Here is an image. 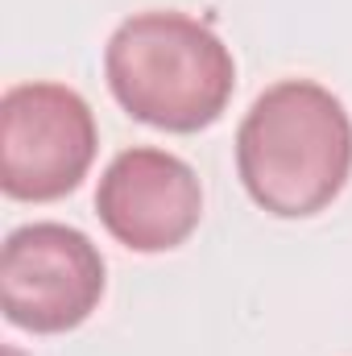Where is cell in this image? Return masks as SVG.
<instances>
[{"label": "cell", "mask_w": 352, "mask_h": 356, "mask_svg": "<svg viewBox=\"0 0 352 356\" xmlns=\"http://www.w3.org/2000/svg\"><path fill=\"white\" fill-rule=\"evenodd\" d=\"M95 216L112 241L133 253H170L203 216V186L195 170L154 145L112 158L95 186Z\"/></svg>", "instance_id": "cell-5"}, {"label": "cell", "mask_w": 352, "mask_h": 356, "mask_svg": "<svg viewBox=\"0 0 352 356\" xmlns=\"http://www.w3.org/2000/svg\"><path fill=\"white\" fill-rule=\"evenodd\" d=\"M104 298V257L71 224L13 228L0 253V311L33 336H63L88 323Z\"/></svg>", "instance_id": "cell-4"}, {"label": "cell", "mask_w": 352, "mask_h": 356, "mask_svg": "<svg viewBox=\"0 0 352 356\" xmlns=\"http://www.w3.org/2000/svg\"><path fill=\"white\" fill-rule=\"evenodd\" d=\"M104 75L133 120L162 133L216 124L237 88V63L220 33L175 8L120 21L104 46Z\"/></svg>", "instance_id": "cell-2"}, {"label": "cell", "mask_w": 352, "mask_h": 356, "mask_svg": "<svg viewBox=\"0 0 352 356\" xmlns=\"http://www.w3.org/2000/svg\"><path fill=\"white\" fill-rule=\"evenodd\" d=\"M99 133L88 99L63 83H17L0 95V191L21 203L71 195L91 170Z\"/></svg>", "instance_id": "cell-3"}, {"label": "cell", "mask_w": 352, "mask_h": 356, "mask_svg": "<svg viewBox=\"0 0 352 356\" xmlns=\"http://www.w3.org/2000/svg\"><path fill=\"white\" fill-rule=\"evenodd\" d=\"M237 175L269 216L323 211L352 175V116L311 79L265 88L237 129Z\"/></svg>", "instance_id": "cell-1"}]
</instances>
